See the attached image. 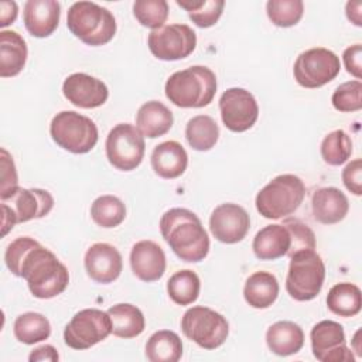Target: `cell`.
Here are the masks:
<instances>
[{"instance_id": "cell-1", "label": "cell", "mask_w": 362, "mask_h": 362, "mask_svg": "<svg viewBox=\"0 0 362 362\" xmlns=\"http://www.w3.org/2000/svg\"><path fill=\"white\" fill-rule=\"evenodd\" d=\"M4 262L14 276L27 281L31 294L37 298L57 297L69 283L65 264L30 236L14 239L4 252Z\"/></svg>"}, {"instance_id": "cell-2", "label": "cell", "mask_w": 362, "mask_h": 362, "mask_svg": "<svg viewBox=\"0 0 362 362\" xmlns=\"http://www.w3.org/2000/svg\"><path fill=\"white\" fill-rule=\"evenodd\" d=\"M160 232L184 262L198 263L209 252V238L199 218L187 208H171L160 219Z\"/></svg>"}, {"instance_id": "cell-3", "label": "cell", "mask_w": 362, "mask_h": 362, "mask_svg": "<svg viewBox=\"0 0 362 362\" xmlns=\"http://www.w3.org/2000/svg\"><path fill=\"white\" fill-rule=\"evenodd\" d=\"M164 90L178 107H204L216 93V76L208 66L194 65L170 75Z\"/></svg>"}, {"instance_id": "cell-4", "label": "cell", "mask_w": 362, "mask_h": 362, "mask_svg": "<svg viewBox=\"0 0 362 362\" xmlns=\"http://www.w3.org/2000/svg\"><path fill=\"white\" fill-rule=\"evenodd\" d=\"M66 27L76 38L90 47L105 45L116 34L113 14L93 1L74 3L66 14Z\"/></svg>"}, {"instance_id": "cell-5", "label": "cell", "mask_w": 362, "mask_h": 362, "mask_svg": "<svg viewBox=\"0 0 362 362\" xmlns=\"http://www.w3.org/2000/svg\"><path fill=\"white\" fill-rule=\"evenodd\" d=\"M305 197L303 180L294 174H280L256 195V209L266 219H280L298 209Z\"/></svg>"}, {"instance_id": "cell-6", "label": "cell", "mask_w": 362, "mask_h": 362, "mask_svg": "<svg viewBox=\"0 0 362 362\" xmlns=\"http://www.w3.org/2000/svg\"><path fill=\"white\" fill-rule=\"evenodd\" d=\"M325 280V264L315 250H300L290 256L286 290L297 301L315 298Z\"/></svg>"}, {"instance_id": "cell-7", "label": "cell", "mask_w": 362, "mask_h": 362, "mask_svg": "<svg viewBox=\"0 0 362 362\" xmlns=\"http://www.w3.org/2000/svg\"><path fill=\"white\" fill-rule=\"evenodd\" d=\"M49 134L61 148L74 154L90 151L99 137L95 122L74 110L57 113L51 120Z\"/></svg>"}, {"instance_id": "cell-8", "label": "cell", "mask_w": 362, "mask_h": 362, "mask_svg": "<svg viewBox=\"0 0 362 362\" xmlns=\"http://www.w3.org/2000/svg\"><path fill=\"white\" fill-rule=\"evenodd\" d=\"M184 335L204 349L219 348L229 335V324L218 311L195 305L188 308L181 318Z\"/></svg>"}, {"instance_id": "cell-9", "label": "cell", "mask_w": 362, "mask_h": 362, "mask_svg": "<svg viewBox=\"0 0 362 362\" xmlns=\"http://www.w3.org/2000/svg\"><path fill=\"white\" fill-rule=\"evenodd\" d=\"M105 147L109 163L122 171L137 168L141 164L146 151L144 136L130 123L116 124L109 132Z\"/></svg>"}, {"instance_id": "cell-10", "label": "cell", "mask_w": 362, "mask_h": 362, "mask_svg": "<svg viewBox=\"0 0 362 362\" xmlns=\"http://www.w3.org/2000/svg\"><path fill=\"white\" fill-rule=\"evenodd\" d=\"M341 69L339 58L331 49L317 47L301 52L293 66L294 79L307 89L327 85L337 78Z\"/></svg>"}, {"instance_id": "cell-11", "label": "cell", "mask_w": 362, "mask_h": 362, "mask_svg": "<svg viewBox=\"0 0 362 362\" xmlns=\"http://www.w3.org/2000/svg\"><path fill=\"white\" fill-rule=\"evenodd\" d=\"M112 334V320L107 311L85 308L78 311L64 329L65 344L78 351L88 349Z\"/></svg>"}, {"instance_id": "cell-12", "label": "cell", "mask_w": 362, "mask_h": 362, "mask_svg": "<svg viewBox=\"0 0 362 362\" xmlns=\"http://www.w3.org/2000/svg\"><path fill=\"white\" fill-rule=\"evenodd\" d=\"M147 44L156 58L177 61L192 54L197 47V34L187 24L163 25L148 34Z\"/></svg>"}, {"instance_id": "cell-13", "label": "cell", "mask_w": 362, "mask_h": 362, "mask_svg": "<svg viewBox=\"0 0 362 362\" xmlns=\"http://www.w3.org/2000/svg\"><path fill=\"white\" fill-rule=\"evenodd\" d=\"M313 355L321 362H354L355 356L346 346L344 327L332 320L317 322L311 332Z\"/></svg>"}, {"instance_id": "cell-14", "label": "cell", "mask_w": 362, "mask_h": 362, "mask_svg": "<svg viewBox=\"0 0 362 362\" xmlns=\"http://www.w3.org/2000/svg\"><path fill=\"white\" fill-rule=\"evenodd\" d=\"M219 110L226 129L235 133L249 130L259 116L255 96L243 88L226 89L219 99Z\"/></svg>"}, {"instance_id": "cell-15", "label": "cell", "mask_w": 362, "mask_h": 362, "mask_svg": "<svg viewBox=\"0 0 362 362\" xmlns=\"http://www.w3.org/2000/svg\"><path fill=\"white\" fill-rule=\"evenodd\" d=\"M250 228V216L238 204L218 205L209 218V229L214 238L222 243L233 245L245 239Z\"/></svg>"}, {"instance_id": "cell-16", "label": "cell", "mask_w": 362, "mask_h": 362, "mask_svg": "<svg viewBox=\"0 0 362 362\" xmlns=\"http://www.w3.org/2000/svg\"><path fill=\"white\" fill-rule=\"evenodd\" d=\"M62 93L68 102L82 109L99 107L109 98L107 86L100 79L83 72L69 75L62 83Z\"/></svg>"}, {"instance_id": "cell-17", "label": "cell", "mask_w": 362, "mask_h": 362, "mask_svg": "<svg viewBox=\"0 0 362 362\" xmlns=\"http://www.w3.org/2000/svg\"><path fill=\"white\" fill-rule=\"evenodd\" d=\"M14 214L17 223L44 218L54 208L52 195L41 188H16L13 194L1 199Z\"/></svg>"}, {"instance_id": "cell-18", "label": "cell", "mask_w": 362, "mask_h": 362, "mask_svg": "<svg viewBox=\"0 0 362 362\" xmlns=\"http://www.w3.org/2000/svg\"><path fill=\"white\" fill-rule=\"evenodd\" d=\"M85 270L88 276L100 284L113 283L122 273L123 260L120 252L109 243H93L85 253Z\"/></svg>"}, {"instance_id": "cell-19", "label": "cell", "mask_w": 362, "mask_h": 362, "mask_svg": "<svg viewBox=\"0 0 362 362\" xmlns=\"http://www.w3.org/2000/svg\"><path fill=\"white\" fill-rule=\"evenodd\" d=\"M130 267L141 281H157L165 272V253L156 242L140 240L130 250Z\"/></svg>"}, {"instance_id": "cell-20", "label": "cell", "mask_w": 362, "mask_h": 362, "mask_svg": "<svg viewBox=\"0 0 362 362\" xmlns=\"http://www.w3.org/2000/svg\"><path fill=\"white\" fill-rule=\"evenodd\" d=\"M61 4L55 0H28L24 4V25L33 37H49L57 30Z\"/></svg>"}, {"instance_id": "cell-21", "label": "cell", "mask_w": 362, "mask_h": 362, "mask_svg": "<svg viewBox=\"0 0 362 362\" xmlns=\"http://www.w3.org/2000/svg\"><path fill=\"white\" fill-rule=\"evenodd\" d=\"M311 209L315 221L324 225H332L341 222L346 216L349 202L341 189L335 187H324L313 194Z\"/></svg>"}, {"instance_id": "cell-22", "label": "cell", "mask_w": 362, "mask_h": 362, "mask_svg": "<svg viewBox=\"0 0 362 362\" xmlns=\"http://www.w3.org/2000/svg\"><path fill=\"white\" fill-rule=\"evenodd\" d=\"M151 168L165 180H174L184 174L188 165V154L181 143L175 140L163 141L151 153Z\"/></svg>"}, {"instance_id": "cell-23", "label": "cell", "mask_w": 362, "mask_h": 362, "mask_svg": "<svg viewBox=\"0 0 362 362\" xmlns=\"http://www.w3.org/2000/svg\"><path fill=\"white\" fill-rule=\"evenodd\" d=\"M290 245L291 239L287 228L280 223H273L256 233L252 249L255 256L260 260H276L287 255Z\"/></svg>"}, {"instance_id": "cell-24", "label": "cell", "mask_w": 362, "mask_h": 362, "mask_svg": "<svg viewBox=\"0 0 362 362\" xmlns=\"http://www.w3.org/2000/svg\"><path fill=\"white\" fill-rule=\"evenodd\" d=\"M28 49L24 38L13 30L0 31V76L18 75L27 61Z\"/></svg>"}, {"instance_id": "cell-25", "label": "cell", "mask_w": 362, "mask_h": 362, "mask_svg": "<svg viewBox=\"0 0 362 362\" xmlns=\"http://www.w3.org/2000/svg\"><path fill=\"white\" fill-rule=\"evenodd\" d=\"M173 112L158 100L143 103L136 115V127L148 139L164 136L173 127Z\"/></svg>"}, {"instance_id": "cell-26", "label": "cell", "mask_w": 362, "mask_h": 362, "mask_svg": "<svg viewBox=\"0 0 362 362\" xmlns=\"http://www.w3.org/2000/svg\"><path fill=\"white\" fill-rule=\"evenodd\" d=\"M266 344L279 356L297 354L304 345L303 328L293 321H277L267 328Z\"/></svg>"}, {"instance_id": "cell-27", "label": "cell", "mask_w": 362, "mask_h": 362, "mask_svg": "<svg viewBox=\"0 0 362 362\" xmlns=\"http://www.w3.org/2000/svg\"><path fill=\"white\" fill-rule=\"evenodd\" d=\"M279 296V281L269 272H256L250 274L243 287L245 301L253 308L270 307Z\"/></svg>"}, {"instance_id": "cell-28", "label": "cell", "mask_w": 362, "mask_h": 362, "mask_svg": "<svg viewBox=\"0 0 362 362\" xmlns=\"http://www.w3.org/2000/svg\"><path fill=\"white\" fill-rule=\"evenodd\" d=\"M112 320V334L119 338H134L144 331L146 320L140 308L129 303H119L107 310Z\"/></svg>"}, {"instance_id": "cell-29", "label": "cell", "mask_w": 362, "mask_h": 362, "mask_svg": "<svg viewBox=\"0 0 362 362\" xmlns=\"http://www.w3.org/2000/svg\"><path fill=\"white\" fill-rule=\"evenodd\" d=\"M182 356L181 338L170 329L156 331L146 344V358L151 362H177Z\"/></svg>"}, {"instance_id": "cell-30", "label": "cell", "mask_w": 362, "mask_h": 362, "mask_svg": "<svg viewBox=\"0 0 362 362\" xmlns=\"http://www.w3.org/2000/svg\"><path fill=\"white\" fill-rule=\"evenodd\" d=\"M328 310L339 317H354L361 311L362 294L352 283H338L331 287L327 296Z\"/></svg>"}, {"instance_id": "cell-31", "label": "cell", "mask_w": 362, "mask_h": 362, "mask_svg": "<svg viewBox=\"0 0 362 362\" xmlns=\"http://www.w3.org/2000/svg\"><path fill=\"white\" fill-rule=\"evenodd\" d=\"M185 139L197 151L211 150L219 139V127L208 115H198L188 120L185 126Z\"/></svg>"}, {"instance_id": "cell-32", "label": "cell", "mask_w": 362, "mask_h": 362, "mask_svg": "<svg viewBox=\"0 0 362 362\" xmlns=\"http://www.w3.org/2000/svg\"><path fill=\"white\" fill-rule=\"evenodd\" d=\"M13 331L17 341L27 345H33L47 339L51 335V324L45 315L28 311L20 314L16 318Z\"/></svg>"}, {"instance_id": "cell-33", "label": "cell", "mask_w": 362, "mask_h": 362, "mask_svg": "<svg viewBox=\"0 0 362 362\" xmlns=\"http://www.w3.org/2000/svg\"><path fill=\"white\" fill-rule=\"evenodd\" d=\"M199 290V277L189 269L175 272L167 281V293L170 298L178 305H189L197 301Z\"/></svg>"}, {"instance_id": "cell-34", "label": "cell", "mask_w": 362, "mask_h": 362, "mask_svg": "<svg viewBox=\"0 0 362 362\" xmlns=\"http://www.w3.org/2000/svg\"><path fill=\"white\" fill-rule=\"evenodd\" d=\"M90 216L100 228H116L126 218V206L115 195H100L92 202Z\"/></svg>"}, {"instance_id": "cell-35", "label": "cell", "mask_w": 362, "mask_h": 362, "mask_svg": "<svg viewBox=\"0 0 362 362\" xmlns=\"http://www.w3.org/2000/svg\"><path fill=\"white\" fill-rule=\"evenodd\" d=\"M177 4L188 13L192 23L199 28L212 27L225 7L223 0H177Z\"/></svg>"}, {"instance_id": "cell-36", "label": "cell", "mask_w": 362, "mask_h": 362, "mask_svg": "<svg viewBox=\"0 0 362 362\" xmlns=\"http://www.w3.org/2000/svg\"><path fill=\"white\" fill-rule=\"evenodd\" d=\"M320 151L327 164L341 165L352 154V140L344 130H334L322 139Z\"/></svg>"}, {"instance_id": "cell-37", "label": "cell", "mask_w": 362, "mask_h": 362, "mask_svg": "<svg viewBox=\"0 0 362 362\" xmlns=\"http://www.w3.org/2000/svg\"><path fill=\"white\" fill-rule=\"evenodd\" d=\"M266 13L274 25L293 27L303 17L304 3L301 0H269Z\"/></svg>"}, {"instance_id": "cell-38", "label": "cell", "mask_w": 362, "mask_h": 362, "mask_svg": "<svg viewBox=\"0 0 362 362\" xmlns=\"http://www.w3.org/2000/svg\"><path fill=\"white\" fill-rule=\"evenodd\" d=\"M133 14L143 27L158 30L167 21L168 3L165 0H136Z\"/></svg>"}, {"instance_id": "cell-39", "label": "cell", "mask_w": 362, "mask_h": 362, "mask_svg": "<svg viewBox=\"0 0 362 362\" xmlns=\"http://www.w3.org/2000/svg\"><path fill=\"white\" fill-rule=\"evenodd\" d=\"M332 106L338 112H358L362 107V83L361 81H348L341 83L331 96Z\"/></svg>"}, {"instance_id": "cell-40", "label": "cell", "mask_w": 362, "mask_h": 362, "mask_svg": "<svg viewBox=\"0 0 362 362\" xmlns=\"http://www.w3.org/2000/svg\"><path fill=\"white\" fill-rule=\"evenodd\" d=\"M281 225L287 228L291 239V245L287 252L288 257L300 250L315 249V235L304 222H301L297 218H286L283 219Z\"/></svg>"}, {"instance_id": "cell-41", "label": "cell", "mask_w": 362, "mask_h": 362, "mask_svg": "<svg viewBox=\"0 0 362 362\" xmlns=\"http://www.w3.org/2000/svg\"><path fill=\"white\" fill-rule=\"evenodd\" d=\"M0 165H1V184H0V199L8 198L16 188H18L17 170L13 157L6 148L0 150Z\"/></svg>"}, {"instance_id": "cell-42", "label": "cell", "mask_w": 362, "mask_h": 362, "mask_svg": "<svg viewBox=\"0 0 362 362\" xmlns=\"http://www.w3.org/2000/svg\"><path fill=\"white\" fill-rule=\"evenodd\" d=\"M342 182L354 195L362 194V160L355 158L342 170Z\"/></svg>"}, {"instance_id": "cell-43", "label": "cell", "mask_w": 362, "mask_h": 362, "mask_svg": "<svg viewBox=\"0 0 362 362\" xmlns=\"http://www.w3.org/2000/svg\"><path fill=\"white\" fill-rule=\"evenodd\" d=\"M344 64L346 71L359 81L362 78V47L361 44H355L348 47L344 51Z\"/></svg>"}, {"instance_id": "cell-44", "label": "cell", "mask_w": 362, "mask_h": 362, "mask_svg": "<svg viewBox=\"0 0 362 362\" xmlns=\"http://www.w3.org/2000/svg\"><path fill=\"white\" fill-rule=\"evenodd\" d=\"M59 359V355L57 352V349L52 345H42L35 348L30 356L28 361L35 362V361H51V362H57Z\"/></svg>"}, {"instance_id": "cell-45", "label": "cell", "mask_w": 362, "mask_h": 362, "mask_svg": "<svg viewBox=\"0 0 362 362\" xmlns=\"http://www.w3.org/2000/svg\"><path fill=\"white\" fill-rule=\"evenodd\" d=\"M18 7L16 1H1L0 3V27H6L17 18Z\"/></svg>"}, {"instance_id": "cell-46", "label": "cell", "mask_w": 362, "mask_h": 362, "mask_svg": "<svg viewBox=\"0 0 362 362\" xmlns=\"http://www.w3.org/2000/svg\"><path fill=\"white\" fill-rule=\"evenodd\" d=\"M1 212H3V219H1V236H6L17 223L16 216L13 214V211L6 205L1 204Z\"/></svg>"}, {"instance_id": "cell-47", "label": "cell", "mask_w": 362, "mask_h": 362, "mask_svg": "<svg viewBox=\"0 0 362 362\" xmlns=\"http://www.w3.org/2000/svg\"><path fill=\"white\" fill-rule=\"evenodd\" d=\"M361 8H362V3L361 1H348L346 7H345V13L346 17L351 23H354L355 25L361 27L362 25V18H361Z\"/></svg>"}, {"instance_id": "cell-48", "label": "cell", "mask_w": 362, "mask_h": 362, "mask_svg": "<svg viewBox=\"0 0 362 362\" xmlns=\"http://www.w3.org/2000/svg\"><path fill=\"white\" fill-rule=\"evenodd\" d=\"M359 335H361V329H358V331L355 332L354 339H352V346H354L355 352H356L359 356H362V348H361V345H359Z\"/></svg>"}]
</instances>
